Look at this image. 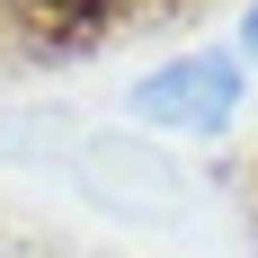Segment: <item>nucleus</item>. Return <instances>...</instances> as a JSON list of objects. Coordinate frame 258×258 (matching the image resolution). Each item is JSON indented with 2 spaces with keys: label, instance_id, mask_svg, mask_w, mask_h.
Listing matches in <instances>:
<instances>
[{
  "label": "nucleus",
  "instance_id": "obj_1",
  "mask_svg": "<svg viewBox=\"0 0 258 258\" xmlns=\"http://www.w3.org/2000/svg\"><path fill=\"white\" fill-rule=\"evenodd\" d=\"M232 107H240V62L232 53H178V62H160L134 89V116L169 125V134H223Z\"/></svg>",
  "mask_w": 258,
  "mask_h": 258
},
{
  "label": "nucleus",
  "instance_id": "obj_3",
  "mask_svg": "<svg viewBox=\"0 0 258 258\" xmlns=\"http://www.w3.org/2000/svg\"><path fill=\"white\" fill-rule=\"evenodd\" d=\"M240 45H249V53H258V0H249V18H240Z\"/></svg>",
  "mask_w": 258,
  "mask_h": 258
},
{
  "label": "nucleus",
  "instance_id": "obj_2",
  "mask_svg": "<svg viewBox=\"0 0 258 258\" xmlns=\"http://www.w3.org/2000/svg\"><path fill=\"white\" fill-rule=\"evenodd\" d=\"M45 18H62V27H98L107 18V0H36Z\"/></svg>",
  "mask_w": 258,
  "mask_h": 258
},
{
  "label": "nucleus",
  "instance_id": "obj_4",
  "mask_svg": "<svg viewBox=\"0 0 258 258\" xmlns=\"http://www.w3.org/2000/svg\"><path fill=\"white\" fill-rule=\"evenodd\" d=\"M0 258H9V249H0Z\"/></svg>",
  "mask_w": 258,
  "mask_h": 258
}]
</instances>
